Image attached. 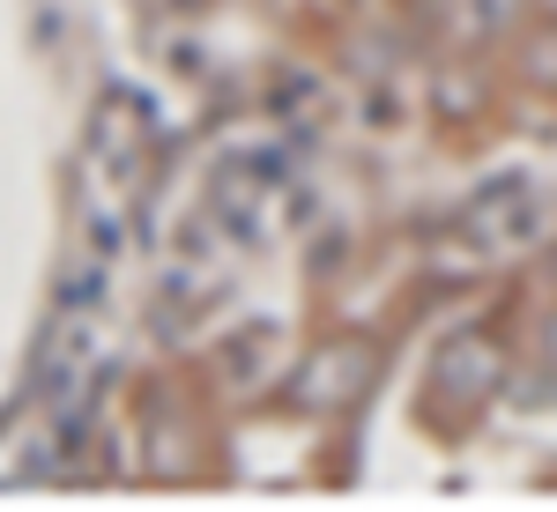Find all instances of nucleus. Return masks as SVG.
I'll list each match as a JSON object with an SVG mask.
<instances>
[{
	"label": "nucleus",
	"mask_w": 557,
	"mask_h": 512,
	"mask_svg": "<svg viewBox=\"0 0 557 512\" xmlns=\"http://www.w3.org/2000/svg\"><path fill=\"white\" fill-rule=\"evenodd\" d=\"M364 379H372V349H364V341H335V349H320V357L298 372V401L335 409V401H349Z\"/></svg>",
	"instance_id": "nucleus-1"
},
{
	"label": "nucleus",
	"mask_w": 557,
	"mask_h": 512,
	"mask_svg": "<svg viewBox=\"0 0 557 512\" xmlns=\"http://www.w3.org/2000/svg\"><path fill=\"white\" fill-rule=\"evenodd\" d=\"M431 379H438V394H454V401H469V394H483V386L498 379V349L483 335H454L446 349H438V364H431Z\"/></svg>",
	"instance_id": "nucleus-2"
}]
</instances>
